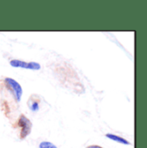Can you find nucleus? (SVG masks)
Segmentation results:
<instances>
[{"instance_id":"f257e3e1","label":"nucleus","mask_w":147,"mask_h":148,"mask_svg":"<svg viewBox=\"0 0 147 148\" xmlns=\"http://www.w3.org/2000/svg\"><path fill=\"white\" fill-rule=\"evenodd\" d=\"M3 85L5 86L6 90L11 94L14 100L16 103H19L21 101L22 96H23V88L20 85V84L16 81L15 79L11 77H4L3 79Z\"/></svg>"},{"instance_id":"f03ea898","label":"nucleus","mask_w":147,"mask_h":148,"mask_svg":"<svg viewBox=\"0 0 147 148\" xmlns=\"http://www.w3.org/2000/svg\"><path fill=\"white\" fill-rule=\"evenodd\" d=\"M16 127L20 128V139L24 140L31 133L32 122L25 114H22L16 121Z\"/></svg>"},{"instance_id":"7ed1b4c3","label":"nucleus","mask_w":147,"mask_h":148,"mask_svg":"<svg viewBox=\"0 0 147 148\" xmlns=\"http://www.w3.org/2000/svg\"><path fill=\"white\" fill-rule=\"evenodd\" d=\"M10 65L16 68H24L33 71H37L40 69V65L37 62H26L20 60H12L10 61Z\"/></svg>"},{"instance_id":"20e7f679","label":"nucleus","mask_w":147,"mask_h":148,"mask_svg":"<svg viewBox=\"0 0 147 148\" xmlns=\"http://www.w3.org/2000/svg\"><path fill=\"white\" fill-rule=\"evenodd\" d=\"M40 97L38 95L33 94L31 97H29L28 100V107L29 109L33 112H37L40 110Z\"/></svg>"},{"instance_id":"39448f33","label":"nucleus","mask_w":147,"mask_h":148,"mask_svg":"<svg viewBox=\"0 0 147 148\" xmlns=\"http://www.w3.org/2000/svg\"><path fill=\"white\" fill-rule=\"evenodd\" d=\"M106 137L108 139H109L111 140H113V141H116L118 143H120V144H123V145H131V143L126 140V139L120 137V136H118V135H115V134H106Z\"/></svg>"},{"instance_id":"423d86ee","label":"nucleus","mask_w":147,"mask_h":148,"mask_svg":"<svg viewBox=\"0 0 147 148\" xmlns=\"http://www.w3.org/2000/svg\"><path fill=\"white\" fill-rule=\"evenodd\" d=\"M53 146V143L49 142V141H42L40 143L39 145V148H50Z\"/></svg>"},{"instance_id":"0eeeda50","label":"nucleus","mask_w":147,"mask_h":148,"mask_svg":"<svg viewBox=\"0 0 147 148\" xmlns=\"http://www.w3.org/2000/svg\"><path fill=\"white\" fill-rule=\"evenodd\" d=\"M86 148H103V147H100V146H98V145H91V146L87 147Z\"/></svg>"},{"instance_id":"6e6552de","label":"nucleus","mask_w":147,"mask_h":148,"mask_svg":"<svg viewBox=\"0 0 147 148\" xmlns=\"http://www.w3.org/2000/svg\"><path fill=\"white\" fill-rule=\"evenodd\" d=\"M50 148H58V147H56V146H54V145H53V147H50Z\"/></svg>"}]
</instances>
